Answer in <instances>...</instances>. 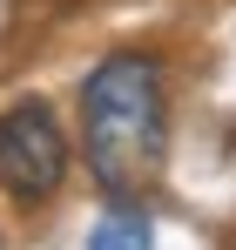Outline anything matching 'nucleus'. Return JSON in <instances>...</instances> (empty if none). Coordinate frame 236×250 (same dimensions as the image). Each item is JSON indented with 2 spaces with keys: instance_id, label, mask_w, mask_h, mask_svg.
Segmentation results:
<instances>
[{
  "instance_id": "1",
  "label": "nucleus",
  "mask_w": 236,
  "mask_h": 250,
  "mask_svg": "<svg viewBox=\"0 0 236 250\" xmlns=\"http://www.w3.org/2000/svg\"><path fill=\"white\" fill-rule=\"evenodd\" d=\"M81 156L108 196H135L169 156V95L156 54H101L81 82Z\"/></svg>"
},
{
  "instance_id": "2",
  "label": "nucleus",
  "mask_w": 236,
  "mask_h": 250,
  "mask_svg": "<svg viewBox=\"0 0 236 250\" xmlns=\"http://www.w3.org/2000/svg\"><path fill=\"white\" fill-rule=\"evenodd\" d=\"M61 183H68V128H61V115L40 95L7 102L0 108V189L20 209H34Z\"/></svg>"
},
{
  "instance_id": "3",
  "label": "nucleus",
  "mask_w": 236,
  "mask_h": 250,
  "mask_svg": "<svg viewBox=\"0 0 236 250\" xmlns=\"http://www.w3.org/2000/svg\"><path fill=\"white\" fill-rule=\"evenodd\" d=\"M88 250H149V216L142 209H108L88 230Z\"/></svg>"
}]
</instances>
